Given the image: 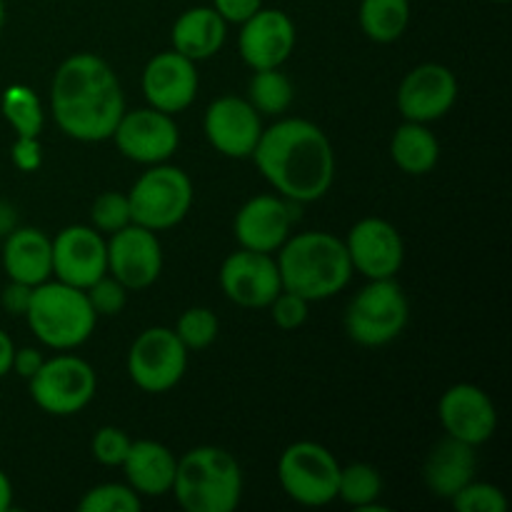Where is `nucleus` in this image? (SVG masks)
Listing matches in <instances>:
<instances>
[{
	"instance_id": "nucleus-1",
	"label": "nucleus",
	"mask_w": 512,
	"mask_h": 512,
	"mask_svg": "<svg viewBox=\"0 0 512 512\" xmlns=\"http://www.w3.org/2000/svg\"><path fill=\"white\" fill-rule=\"evenodd\" d=\"M250 158L275 193L298 205L325 198L335 180L333 143L305 118H283L263 128Z\"/></svg>"
},
{
	"instance_id": "nucleus-2",
	"label": "nucleus",
	"mask_w": 512,
	"mask_h": 512,
	"mask_svg": "<svg viewBox=\"0 0 512 512\" xmlns=\"http://www.w3.org/2000/svg\"><path fill=\"white\" fill-rule=\"evenodd\" d=\"M50 105L58 128L78 143H103L125 113V95L108 60L75 53L58 65L50 83Z\"/></svg>"
},
{
	"instance_id": "nucleus-3",
	"label": "nucleus",
	"mask_w": 512,
	"mask_h": 512,
	"mask_svg": "<svg viewBox=\"0 0 512 512\" xmlns=\"http://www.w3.org/2000/svg\"><path fill=\"white\" fill-rule=\"evenodd\" d=\"M280 280L285 290L320 303L343 293L353 278L348 250L340 238L325 230L290 235L278 250Z\"/></svg>"
},
{
	"instance_id": "nucleus-4",
	"label": "nucleus",
	"mask_w": 512,
	"mask_h": 512,
	"mask_svg": "<svg viewBox=\"0 0 512 512\" xmlns=\"http://www.w3.org/2000/svg\"><path fill=\"white\" fill-rule=\"evenodd\" d=\"M170 493L188 512H233L243 498V470L225 448L200 445L178 458Z\"/></svg>"
},
{
	"instance_id": "nucleus-5",
	"label": "nucleus",
	"mask_w": 512,
	"mask_h": 512,
	"mask_svg": "<svg viewBox=\"0 0 512 512\" xmlns=\"http://www.w3.org/2000/svg\"><path fill=\"white\" fill-rule=\"evenodd\" d=\"M23 318L45 348L60 353L80 348L93 335L98 323V315L90 308L85 290L60 280H45L35 285Z\"/></svg>"
},
{
	"instance_id": "nucleus-6",
	"label": "nucleus",
	"mask_w": 512,
	"mask_h": 512,
	"mask_svg": "<svg viewBox=\"0 0 512 512\" xmlns=\"http://www.w3.org/2000/svg\"><path fill=\"white\" fill-rule=\"evenodd\" d=\"M410 320L408 295L395 278L370 280L345 308V333L363 348H383L403 335Z\"/></svg>"
},
{
	"instance_id": "nucleus-7",
	"label": "nucleus",
	"mask_w": 512,
	"mask_h": 512,
	"mask_svg": "<svg viewBox=\"0 0 512 512\" xmlns=\"http://www.w3.org/2000/svg\"><path fill=\"white\" fill-rule=\"evenodd\" d=\"M193 180L183 168L158 163L150 165L128 190L130 218L135 225L160 233L185 220L193 208Z\"/></svg>"
},
{
	"instance_id": "nucleus-8",
	"label": "nucleus",
	"mask_w": 512,
	"mask_h": 512,
	"mask_svg": "<svg viewBox=\"0 0 512 512\" xmlns=\"http://www.w3.org/2000/svg\"><path fill=\"white\" fill-rule=\"evenodd\" d=\"M278 480L290 500L305 508H323L338 500L340 463L325 445L298 440L280 453Z\"/></svg>"
},
{
	"instance_id": "nucleus-9",
	"label": "nucleus",
	"mask_w": 512,
	"mask_h": 512,
	"mask_svg": "<svg viewBox=\"0 0 512 512\" xmlns=\"http://www.w3.org/2000/svg\"><path fill=\"white\" fill-rule=\"evenodd\" d=\"M30 398L43 413L70 418L88 408L98 390V375L88 360L68 353L45 360L43 368L28 380Z\"/></svg>"
},
{
	"instance_id": "nucleus-10",
	"label": "nucleus",
	"mask_w": 512,
	"mask_h": 512,
	"mask_svg": "<svg viewBox=\"0 0 512 512\" xmlns=\"http://www.w3.org/2000/svg\"><path fill=\"white\" fill-rule=\"evenodd\" d=\"M188 350L173 328L143 330L128 350V375L143 393H168L188 370Z\"/></svg>"
},
{
	"instance_id": "nucleus-11",
	"label": "nucleus",
	"mask_w": 512,
	"mask_h": 512,
	"mask_svg": "<svg viewBox=\"0 0 512 512\" xmlns=\"http://www.w3.org/2000/svg\"><path fill=\"white\" fill-rule=\"evenodd\" d=\"M115 148L123 158L140 165L165 163L180 145V130L173 115L155 108L125 110L113 130Z\"/></svg>"
},
{
	"instance_id": "nucleus-12",
	"label": "nucleus",
	"mask_w": 512,
	"mask_h": 512,
	"mask_svg": "<svg viewBox=\"0 0 512 512\" xmlns=\"http://www.w3.org/2000/svg\"><path fill=\"white\" fill-rule=\"evenodd\" d=\"M220 290L240 308H268L283 290L278 260L273 253L240 248L220 265Z\"/></svg>"
},
{
	"instance_id": "nucleus-13",
	"label": "nucleus",
	"mask_w": 512,
	"mask_h": 512,
	"mask_svg": "<svg viewBox=\"0 0 512 512\" xmlns=\"http://www.w3.org/2000/svg\"><path fill=\"white\" fill-rule=\"evenodd\" d=\"M355 273L368 280L395 278L403 268L405 243L398 228L383 218H363L343 240Z\"/></svg>"
},
{
	"instance_id": "nucleus-14",
	"label": "nucleus",
	"mask_w": 512,
	"mask_h": 512,
	"mask_svg": "<svg viewBox=\"0 0 512 512\" xmlns=\"http://www.w3.org/2000/svg\"><path fill=\"white\" fill-rule=\"evenodd\" d=\"M108 273V240L93 225H70L53 238V275L73 288H90Z\"/></svg>"
},
{
	"instance_id": "nucleus-15",
	"label": "nucleus",
	"mask_w": 512,
	"mask_h": 512,
	"mask_svg": "<svg viewBox=\"0 0 512 512\" xmlns=\"http://www.w3.org/2000/svg\"><path fill=\"white\" fill-rule=\"evenodd\" d=\"M458 78L448 65L423 63L410 70L398 88V110L413 123H435L458 103Z\"/></svg>"
},
{
	"instance_id": "nucleus-16",
	"label": "nucleus",
	"mask_w": 512,
	"mask_h": 512,
	"mask_svg": "<svg viewBox=\"0 0 512 512\" xmlns=\"http://www.w3.org/2000/svg\"><path fill=\"white\" fill-rule=\"evenodd\" d=\"M108 273L128 290H145L163 273V245L153 230L125 225L108 238Z\"/></svg>"
},
{
	"instance_id": "nucleus-17",
	"label": "nucleus",
	"mask_w": 512,
	"mask_h": 512,
	"mask_svg": "<svg viewBox=\"0 0 512 512\" xmlns=\"http://www.w3.org/2000/svg\"><path fill=\"white\" fill-rule=\"evenodd\" d=\"M203 130L208 143L225 158H250L263 135L260 113L238 95H223L205 110Z\"/></svg>"
},
{
	"instance_id": "nucleus-18",
	"label": "nucleus",
	"mask_w": 512,
	"mask_h": 512,
	"mask_svg": "<svg viewBox=\"0 0 512 512\" xmlns=\"http://www.w3.org/2000/svg\"><path fill=\"white\" fill-rule=\"evenodd\" d=\"M438 418L445 435L463 443H488L498 428V408L483 388L473 383H458L443 393L438 403Z\"/></svg>"
},
{
	"instance_id": "nucleus-19",
	"label": "nucleus",
	"mask_w": 512,
	"mask_h": 512,
	"mask_svg": "<svg viewBox=\"0 0 512 512\" xmlns=\"http://www.w3.org/2000/svg\"><path fill=\"white\" fill-rule=\"evenodd\" d=\"M295 40L298 33L288 13L278 8H260L240 23L238 50L248 68H280L293 55Z\"/></svg>"
},
{
	"instance_id": "nucleus-20",
	"label": "nucleus",
	"mask_w": 512,
	"mask_h": 512,
	"mask_svg": "<svg viewBox=\"0 0 512 512\" xmlns=\"http://www.w3.org/2000/svg\"><path fill=\"white\" fill-rule=\"evenodd\" d=\"M293 200L283 195H255L233 220V233L240 248L258 250V253H278L280 245L290 238L295 220Z\"/></svg>"
},
{
	"instance_id": "nucleus-21",
	"label": "nucleus",
	"mask_w": 512,
	"mask_h": 512,
	"mask_svg": "<svg viewBox=\"0 0 512 512\" xmlns=\"http://www.w3.org/2000/svg\"><path fill=\"white\" fill-rule=\"evenodd\" d=\"M140 85L150 108L168 115L183 113L198 95V68L178 50H165L148 60Z\"/></svg>"
},
{
	"instance_id": "nucleus-22",
	"label": "nucleus",
	"mask_w": 512,
	"mask_h": 512,
	"mask_svg": "<svg viewBox=\"0 0 512 512\" xmlns=\"http://www.w3.org/2000/svg\"><path fill=\"white\" fill-rule=\"evenodd\" d=\"M125 483L140 498H163L173 490L178 458L158 440H133L123 460Z\"/></svg>"
},
{
	"instance_id": "nucleus-23",
	"label": "nucleus",
	"mask_w": 512,
	"mask_h": 512,
	"mask_svg": "<svg viewBox=\"0 0 512 512\" xmlns=\"http://www.w3.org/2000/svg\"><path fill=\"white\" fill-rule=\"evenodd\" d=\"M475 468H478V458H475L473 445L445 435L440 443H435V448L425 458V488L435 498L453 500L470 480H475Z\"/></svg>"
},
{
	"instance_id": "nucleus-24",
	"label": "nucleus",
	"mask_w": 512,
	"mask_h": 512,
	"mask_svg": "<svg viewBox=\"0 0 512 512\" xmlns=\"http://www.w3.org/2000/svg\"><path fill=\"white\" fill-rule=\"evenodd\" d=\"M3 270L33 288L45 283L53 275V240L40 228H13L3 243Z\"/></svg>"
},
{
	"instance_id": "nucleus-25",
	"label": "nucleus",
	"mask_w": 512,
	"mask_h": 512,
	"mask_svg": "<svg viewBox=\"0 0 512 512\" xmlns=\"http://www.w3.org/2000/svg\"><path fill=\"white\" fill-rule=\"evenodd\" d=\"M228 35V23L218 15L213 5H195L178 15L170 30L173 50L190 58L193 63L208 60L220 53Z\"/></svg>"
},
{
	"instance_id": "nucleus-26",
	"label": "nucleus",
	"mask_w": 512,
	"mask_h": 512,
	"mask_svg": "<svg viewBox=\"0 0 512 512\" xmlns=\"http://www.w3.org/2000/svg\"><path fill=\"white\" fill-rule=\"evenodd\" d=\"M390 158L403 173L425 175L438 165L440 143L425 123L405 120L390 140Z\"/></svg>"
},
{
	"instance_id": "nucleus-27",
	"label": "nucleus",
	"mask_w": 512,
	"mask_h": 512,
	"mask_svg": "<svg viewBox=\"0 0 512 512\" xmlns=\"http://www.w3.org/2000/svg\"><path fill=\"white\" fill-rule=\"evenodd\" d=\"M410 0H360L358 20L365 38L388 45L405 35L410 25Z\"/></svg>"
},
{
	"instance_id": "nucleus-28",
	"label": "nucleus",
	"mask_w": 512,
	"mask_h": 512,
	"mask_svg": "<svg viewBox=\"0 0 512 512\" xmlns=\"http://www.w3.org/2000/svg\"><path fill=\"white\" fill-rule=\"evenodd\" d=\"M380 495H383V475L378 468L368 463H353L340 468L338 498L345 505L358 512H385L388 508L378 503Z\"/></svg>"
},
{
	"instance_id": "nucleus-29",
	"label": "nucleus",
	"mask_w": 512,
	"mask_h": 512,
	"mask_svg": "<svg viewBox=\"0 0 512 512\" xmlns=\"http://www.w3.org/2000/svg\"><path fill=\"white\" fill-rule=\"evenodd\" d=\"M248 100L260 115H270V118H278V115L288 113V108L295 100V88L290 83L288 75L280 68H265L255 70V75L248 83Z\"/></svg>"
},
{
	"instance_id": "nucleus-30",
	"label": "nucleus",
	"mask_w": 512,
	"mask_h": 512,
	"mask_svg": "<svg viewBox=\"0 0 512 512\" xmlns=\"http://www.w3.org/2000/svg\"><path fill=\"white\" fill-rule=\"evenodd\" d=\"M0 110H3V118L8 120L15 135L38 138L43 133V105H40V98L28 85H10V88H5L3 100H0Z\"/></svg>"
},
{
	"instance_id": "nucleus-31",
	"label": "nucleus",
	"mask_w": 512,
	"mask_h": 512,
	"mask_svg": "<svg viewBox=\"0 0 512 512\" xmlns=\"http://www.w3.org/2000/svg\"><path fill=\"white\" fill-rule=\"evenodd\" d=\"M173 330L188 353H198V350L210 348L215 343L220 323L213 310L203 308V305H195V308H188L180 313Z\"/></svg>"
},
{
	"instance_id": "nucleus-32",
	"label": "nucleus",
	"mask_w": 512,
	"mask_h": 512,
	"mask_svg": "<svg viewBox=\"0 0 512 512\" xmlns=\"http://www.w3.org/2000/svg\"><path fill=\"white\" fill-rule=\"evenodd\" d=\"M80 512H140L143 498L128 483H103L80 498Z\"/></svg>"
},
{
	"instance_id": "nucleus-33",
	"label": "nucleus",
	"mask_w": 512,
	"mask_h": 512,
	"mask_svg": "<svg viewBox=\"0 0 512 512\" xmlns=\"http://www.w3.org/2000/svg\"><path fill=\"white\" fill-rule=\"evenodd\" d=\"M90 223L98 233L113 235L118 230H123L125 225L133 223L130 218V203L128 193H120V190H105L90 205Z\"/></svg>"
},
{
	"instance_id": "nucleus-34",
	"label": "nucleus",
	"mask_w": 512,
	"mask_h": 512,
	"mask_svg": "<svg viewBox=\"0 0 512 512\" xmlns=\"http://www.w3.org/2000/svg\"><path fill=\"white\" fill-rule=\"evenodd\" d=\"M453 508L458 512H505L508 510V498L498 485L470 480L453 500Z\"/></svg>"
},
{
	"instance_id": "nucleus-35",
	"label": "nucleus",
	"mask_w": 512,
	"mask_h": 512,
	"mask_svg": "<svg viewBox=\"0 0 512 512\" xmlns=\"http://www.w3.org/2000/svg\"><path fill=\"white\" fill-rule=\"evenodd\" d=\"M128 293L130 290L110 273H105L90 288H85L90 308L95 310L98 318H115V315L123 313L125 305H128Z\"/></svg>"
},
{
	"instance_id": "nucleus-36",
	"label": "nucleus",
	"mask_w": 512,
	"mask_h": 512,
	"mask_svg": "<svg viewBox=\"0 0 512 512\" xmlns=\"http://www.w3.org/2000/svg\"><path fill=\"white\" fill-rule=\"evenodd\" d=\"M133 440L128 438V433L113 425H105V428L95 430L93 443H90V453L105 468H120L128 455V448Z\"/></svg>"
},
{
	"instance_id": "nucleus-37",
	"label": "nucleus",
	"mask_w": 512,
	"mask_h": 512,
	"mask_svg": "<svg viewBox=\"0 0 512 512\" xmlns=\"http://www.w3.org/2000/svg\"><path fill=\"white\" fill-rule=\"evenodd\" d=\"M270 315H273V323L280 330H298L303 328L305 320L310 313V300H305L303 295L293 293V290H280L273 298V303L268 305Z\"/></svg>"
},
{
	"instance_id": "nucleus-38",
	"label": "nucleus",
	"mask_w": 512,
	"mask_h": 512,
	"mask_svg": "<svg viewBox=\"0 0 512 512\" xmlns=\"http://www.w3.org/2000/svg\"><path fill=\"white\" fill-rule=\"evenodd\" d=\"M10 158L20 173H35L43 165V148L38 138L30 135H15V143L10 148Z\"/></svg>"
},
{
	"instance_id": "nucleus-39",
	"label": "nucleus",
	"mask_w": 512,
	"mask_h": 512,
	"mask_svg": "<svg viewBox=\"0 0 512 512\" xmlns=\"http://www.w3.org/2000/svg\"><path fill=\"white\" fill-rule=\"evenodd\" d=\"M213 8L228 25H240L263 8V0H213Z\"/></svg>"
},
{
	"instance_id": "nucleus-40",
	"label": "nucleus",
	"mask_w": 512,
	"mask_h": 512,
	"mask_svg": "<svg viewBox=\"0 0 512 512\" xmlns=\"http://www.w3.org/2000/svg\"><path fill=\"white\" fill-rule=\"evenodd\" d=\"M30 298H33V285L18 283V280H10V283L3 288L0 303H3L5 313L23 318L25 310H28V305H30Z\"/></svg>"
},
{
	"instance_id": "nucleus-41",
	"label": "nucleus",
	"mask_w": 512,
	"mask_h": 512,
	"mask_svg": "<svg viewBox=\"0 0 512 512\" xmlns=\"http://www.w3.org/2000/svg\"><path fill=\"white\" fill-rule=\"evenodd\" d=\"M45 358L40 355V350L35 348H15L13 355V370L20 375L23 380H30L40 368H43Z\"/></svg>"
},
{
	"instance_id": "nucleus-42",
	"label": "nucleus",
	"mask_w": 512,
	"mask_h": 512,
	"mask_svg": "<svg viewBox=\"0 0 512 512\" xmlns=\"http://www.w3.org/2000/svg\"><path fill=\"white\" fill-rule=\"evenodd\" d=\"M13 355H15V345L13 338L0 328V378H5L8 373H13Z\"/></svg>"
},
{
	"instance_id": "nucleus-43",
	"label": "nucleus",
	"mask_w": 512,
	"mask_h": 512,
	"mask_svg": "<svg viewBox=\"0 0 512 512\" xmlns=\"http://www.w3.org/2000/svg\"><path fill=\"white\" fill-rule=\"evenodd\" d=\"M15 228V208L5 200H0V238L10 233Z\"/></svg>"
},
{
	"instance_id": "nucleus-44",
	"label": "nucleus",
	"mask_w": 512,
	"mask_h": 512,
	"mask_svg": "<svg viewBox=\"0 0 512 512\" xmlns=\"http://www.w3.org/2000/svg\"><path fill=\"white\" fill-rule=\"evenodd\" d=\"M13 508V483L8 475L0 470V512H8Z\"/></svg>"
},
{
	"instance_id": "nucleus-45",
	"label": "nucleus",
	"mask_w": 512,
	"mask_h": 512,
	"mask_svg": "<svg viewBox=\"0 0 512 512\" xmlns=\"http://www.w3.org/2000/svg\"><path fill=\"white\" fill-rule=\"evenodd\" d=\"M5 25V0H0V30Z\"/></svg>"
},
{
	"instance_id": "nucleus-46",
	"label": "nucleus",
	"mask_w": 512,
	"mask_h": 512,
	"mask_svg": "<svg viewBox=\"0 0 512 512\" xmlns=\"http://www.w3.org/2000/svg\"><path fill=\"white\" fill-rule=\"evenodd\" d=\"M490 3H510V0H490Z\"/></svg>"
}]
</instances>
